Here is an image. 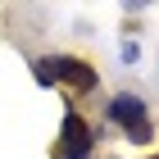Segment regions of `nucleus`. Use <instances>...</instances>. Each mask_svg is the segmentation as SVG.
Listing matches in <instances>:
<instances>
[{
  "instance_id": "obj_3",
  "label": "nucleus",
  "mask_w": 159,
  "mask_h": 159,
  "mask_svg": "<svg viewBox=\"0 0 159 159\" xmlns=\"http://www.w3.org/2000/svg\"><path fill=\"white\" fill-rule=\"evenodd\" d=\"M91 155V127H86L77 114L64 118V146H59V159H86Z\"/></svg>"
},
{
  "instance_id": "obj_1",
  "label": "nucleus",
  "mask_w": 159,
  "mask_h": 159,
  "mask_svg": "<svg viewBox=\"0 0 159 159\" xmlns=\"http://www.w3.org/2000/svg\"><path fill=\"white\" fill-rule=\"evenodd\" d=\"M37 77L41 82H68V86H77V91H91L96 86V68H86L82 59H73V55H59V59H41L37 64Z\"/></svg>"
},
{
  "instance_id": "obj_4",
  "label": "nucleus",
  "mask_w": 159,
  "mask_h": 159,
  "mask_svg": "<svg viewBox=\"0 0 159 159\" xmlns=\"http://www.w3.org/2000/svg\"><path fill=\"white\" fill-rule=\"evenodd\" d=\"M155 159H159V155H155Z\"/></svg>"
},
{
  "instance_id": "obj_2",
  "label": "nucleus",
  "mask_w": 159,
  "mask_h": 159,
  "mask_svg": "<svg viewBox=\"0 0 159 159\" xmlns=\"http://www.w3.org/2000/svg\"><path fill=\"white\" fill-rule=\"evenodd\" d=\"M109 114H114V123H118L132 141H150V118H146V105L136 96H118L109 105Z\"/></svg>"
}]
</instances>
